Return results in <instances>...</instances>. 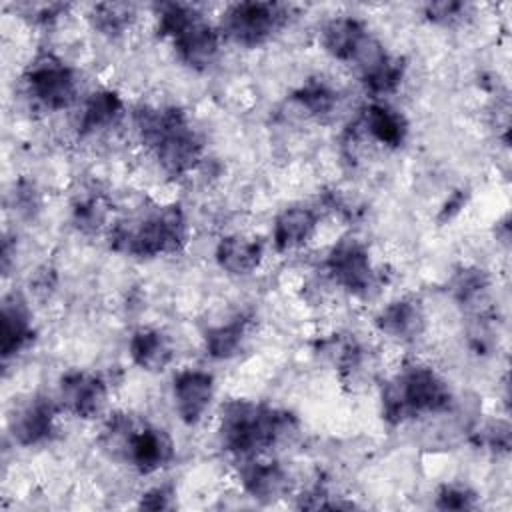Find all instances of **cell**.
I'll return each mask as SVG.
<instances>
[{"mask_svg": "<svg viewBox=\"0 0 512 512\" xmlns=\"http://www.w3.org/2000/svg\"><path fill=\"white\" fill-rule=\"evenodd\" d=\"M134 130L166 176L182 178L202 162L204 142L184 110L140 104L134 108Z\"/></svg>", "mask_w": 512, "mask_h": 512, "instance_id": "6da1fadb", "label": "cell"}, {"mask_svg": "<svg viewBox=\"0 0 512 512\" xmlns=\"http://www.w3.org/2000/svg\"><path fill=\"white\" fill-rule=\"evenodd\" d=\"M296 430L298 422L292 414L246 398L226 400L218 416L220 446L240 460L262 456L292 438Z\"/></svg>", "mask_w": 512, "mask_h": 512, "instance_id": "7a4b0ae2", "label": "cell"}, {"mask_svg": "<svg viewBox=\"0 0 512 512\" xmlns=\"http://www.w3.org/2000/svg\"><path fill=\"white\" fill-rule=\"evenodd\" d=\"M380 402L382 418L398 426L418 416L446 412L452 404V390L432 366L408 362L384 382Z\"/></svg>", "mask_w": 512, "mask_h": 512, "instance_id": "3957f363", "label": "cell"}, {"mask_svg": "<svg viewBox=\"0 0 512 512\" xmlns=\"http://www.w3.org/2000/svg\"><path fill=\"white\" fill-rule=\"evenodd\" d=\"M108 242L112 250L136 258L180 252L186 244L184 210L178 204H168L142 216L118 220L108 230Z\"/></svg>", "mask_w": 512, "mask_h": 512, "instance_id": "277c9868", "label": "cell"}, {"mask_svg": "<svg viewBox=\"0 0 512 512\" xmlns=\"http://www.w3.org/2000/svg\"><path fill=\"white\" fill-rule=\"evenodd\" d=\"M156 32L168 38L182 64L192 70L210 68L222 48V34L218 26L210 24L204 14L182 2H164L154 8Z\"/></svg>", "mask_w": 512, "mask_h": 512, "instance_id": "5b68a950", "label": "cell"}, {"mask_svg": "<svg viewBox=\"0 0 512 512\" xmlns=\"http://www.w3.org/2000/svg\"><path fill=\"white\" fill-rule=\"evenodd\" d=\"M290 20V6L278 2H236L228 4L220 16L218 30L222 38L258 48L272 40Z\"/></svg>", "mask_w": 512, "mask_h": 512, "instance_id": "8992f818", "label": "cell"}, {"mask_svg": "<svg viewBox=\"0 0 512 512\" xmlns=\"http://www.w3.org/2000/svg\"><path fill=\"white\" fill-rule=\"evenodd\" d=\"M26 96L44 112L70 108L78 98L76 70L54 52H40L22 74Z\"/></svg>", "mask_w": 512, "mask_h": 512, "instance_id": "52a82bcc", "label": "cell"}, {"mask_svg": "<svg viewBox=\"0 0 512 512\" xmlns=\"http://www.w3.org/2000/svg\"><path fill=\"white\" fill-rule=\"evenodd\" d=\"M320 44L338 62L354 64L360 70L370 66L382 52V44L368 32L366 24L354 16H334L320 30Z\"/></svg>", "mask_w": 512, "mask_h": 512, "instance_id": "ba28073f", "label": "cell"}, {"mask_svg": "<svg viewBox=\"0 0 512 512\" xmlns=\"http://www.w3.org/2000/svg\"><path fill=\"white\" fill-rule=\"evenodd\" d=\"M326 274L342 290L354 296H368L378 282L368 248L356 238L338 240L326 256Z\"/></svg>", "mask_w": 512, "mask_h": 512, "instance_id": "9c48e42d", "label": "cell"}, {"mask_svg": "<svg viewBox=\"0 0 512 512\" xmlns=\"http://www.w3.org/2000/svg\"><path fill=\"white\" fill-rule=\"evenodd\" d=\"M176 456L172 436L158 426L138 424L132 420L124 444L118 452V460L128 462L140 474H154L168 466Z\"/></svg>", "mask_w": 512, "mask_h": 512, "instance_id": "30bf717a", "label": "cell"}, {"mask_svg": "<svg viewBox=\"0 0 512 512\" xmlns=\"http://www.w3.org/2000/svg\"><path fill=\"white\" fill-rule=\"evenodd\" d=\"M60 408L82 420L98 418L108 402V384L98 374L70 370L60 378Z\"/></svg>", "mask_w": 512, "mask_h": 512, "instance_id": "8fae6325", "label": "cell"}, {"mask_svg": "<svg viewBox=\"0 0 512 512\" xmlns=\"http://www.w3.org/2000/svg\"><path fill=\"white\" fill-rule=\"evenodd\" d=\"M172 398L180 420L188 426L198 424L212 404L214 376L198 368L176 372L172 380Z\"/></svg>", "mask_w": 512, "mask_h": 512, "instance_id": "7c38bea8", "label": "cell"}, {"mask_svg": "<svg viewBox=\"0 0 512 512\" xmlns=\"http://www.w3.org/2000/svg\"><path fill=\"white\" fill-rule=\"evenodd\" d=\"M58 410L60 406L44 396H36L18 406L8 420L12 438L20 446H38L48 442L56 432Z\"/></svg>", "mask_w": 512, "mask_h": 512, "instance_id": "4fadbf2b", "label": "cell"}, {"mask_svg": "<svg viewBox=\"0 0 512 512\" xmlns=\"http://www.w3.org/2000/svg\"><path fill=\"white\" fill-rule=\"evenodd\" d=\"M238 478L242 490L260 502H272L284 496L290 488L288 472L278 462L260 460V456L242 460Z\"/></svg>", "mask_w": 512, "mask_h": 512, "instance_id": "5bb4252c", "label": "cell"}, {"mask_svg": "<svg viewBox=\"0 0 512 512\" xmlns=\"http://www.w3.org/2000/svg\"><path fill=\"white\" fill-rule=\"evenodd\" d=\"M358 128L380 146L400 148L408 136V120L404 114L382 100L370 102L358 120Z\"/></svg>", "mask_w": 512, "mask_h": 512, "instance_id": "9a60e30c", "label": "cell"}, {"mask_svg": "<svg viewBox=\"0 0 512 512\" xmlns=\"http://www.w3.org/2000/svg\"><path fill=\"white\" fill-rule=\"evenodd\" d=\"M0 318H2L0 350H2V358L8 360L20 354L24 348H28V344L34 340V324H32V314L26 306V300L16 292L4 296Z\"/></svg>", "mask_w": 512, "mask_h": 512, "instance_id": "2e32d148", "label": "cell"}, {"mask_svg": "<svg viewBox=\"0 0 512 512\" xmlns=\"http://www.w3.org/2000/svg\"><path fill=\"white\" fill-rule=\"evenodd\" d=\"M318 228V212L308 206L284 208L272 228V244L276 252H290L302 248Z\"/></svg>", "mask_w": 512, "mask_h": 512, "instance_id": "e0dca14e", "label": "cell"}, {"mask_svg": "<svg viewBox=\"0 0 512 512\" xmlns=\"http://www.w3.org/2000/svg\"><path fill=\"white\" fill-rule=\"evenodd\" d=\"M376 328L396 340H414L424 332L426 316L414 298H400L386 304L374 318Z\"/></svg>", "mask_w": 512, "mask_h": 512, "instance_id": "ac0fdd59", "label": "cell"}, {"mask_svg": "<svg viewBox=\"0 0 512 512\" xmlns=\"http://www.w3.org/2000/svg\"><path fill=\"white\" fill-rule=\"evenodd\" d=\"M124 112V102L118 92L100 88L86 96L80 106L76 130L80 136H94L112 128Z\"/></svg>", "mask_w": 512, "mask_h": 512, "instance_id": "d6986e66", "label": "cell"}, {"mask_svg": "<svg viewBox=\"0 0 512 512\" xmlns=\"http://www.w3.org/2000/svg\"><path fill=\"white\" fill-rule=\"evenodd\" d=\"M214 256L224 272L232 276H248L260 268L264 260V244L256 238L230 234L216 244Z\"/></svg>", "mask_w": 512, "mask_h": 512, "instance_id": "ffe728a7", "label": "cell"}, {"mask_svg": "<svg viewBox=\"0 0 512 512\" xmlns=\"http://www.w3.org/2000/svg\"><path fill=\"white\" fill-rule=\"evenodd\" d=\"M132 362L144 372H162L174 358L170 338L158 328H138L128 344Z\"/></svg>", "mask_w": 512, "mask_h": 512, "instance_id": "44dd1931", "label": "cell"}, {"mask_svg": "<svg viewBox=\"0 0 512 512\" xmlns=\"http://www.w3.org/2000/svg\"><path fill=\"white\" fill-rule=\"evenodd\" d=\"M404 74H406L404 58L384 52L378 60H374L368 68L360 72V82L364 84L366 92L374 100H380L388 94H394L400 88Z\"/></svg>", "mask_w": 512, "mask_h": 512, "instance_id": "7402d4cb", "label": "cell"}, {"mask_svg": "<svg viewBox=\"0 0 512 512\" xmlns=\"http://www.w3.org/2000/svg\"><path fill=\"white\" fill-rule=\"evenodd\" d=\"M248 332V318L236 316L226 324H218L206 330L204 344L206 352L216 360H228L236 356L246 340Z\"/></svg>", "mask_w": 512, "mask_h": 512, "instance_id": "603a6c76", "label": "cell"}, {"mask_svg": "<svg viewBox=\"0 0 512 512\" xmlns=\"http://www.w3.org/2000/svg\"><path fill=\"white\" fill-rule=\"evenodd\" d=\"M88 20L100 34L118 38L136 22V6L128 2H100L90 8Z\"/></svg>", "mask_w": 512, "mask_h": 512, "instance_id": "cb8c5ba5", "label": "cell"}, {"mask_svg": "<svg viewBox=\"0 0 512 512\" xmlns=\"http://www.w3.org/2000/svg\"><path fill=\"white\" fill-rule=\"evenodd\" d=\"M296 106L312 118H326L338 106V92L324 80H308L294 94Z\"/></svg>", "mask_w": 512, "mask_h": 512, "instance_id": "d4e9b609", "label": "cell"}, {"mask_svg": "<svg viewBox=\"0 0 512 512\" xmlns=\"http://www.w3.org/2000/svg\"><path fill=\"white\" fill-rule=\"evenodd\" d=\"M490 286V276L486 270L476 268V266H466L460 268L450 282V290L454 298L460 304H474Z\"/></svg>", "mask_w": 512, "mask_h": 512, "instance_id": "484cf974", "label": "cell"}, {"mask_svg": "<svg viewBox=\"0 0 512 512\" xmlns=\"http://www.w3.org/2000/svg\"><path fill=\"white\" fill-rule=\"evenodd\" d=\"M106 220V206L100 198H86L74 208V222L84 232L98 230Z\"/></svg>", "mask_w": 512, "mask_h": 512, "instance_id": "4316f807", "label": "cell"}, {"mask_svg": "<svg viewBox=\"0 0 512 512\" xmlns=\"http://www.w3.org/2000/svg\"><path fill=\"white\" fill-rule=\"evenodd\" d=\"M476 506V494L464 486H442L436 494V508L440 510H470Z\"/></svg>", "mask_w": 512, "mask_h": 512, "instance_id": "83f0119b", "label": "cell"}, {"mask_svg": "<svg viewBox=\"0 0 512 512\" xmlns=\"http://www.w3.org/2000/svg\"><path fill=\"white\" fill-rule=\"evenodd\" d=\"M466 4L464 2H452V0H442V2H430L424 6V16L434 22V24H454L466 14Z\"/></svg>", "mask_w": 512, "mask_h": 512, "instance_id": "f1b7e54d", "label": "cell"}, {"mask_svg": "<svg viewBox=\"0 0 512 512\" xmlns=\"http://www.w3.org/2000/svg\"><path fill=\"white\" fill-rule=\"evenodd\" d=\"M482 440L486 446H490L496 452H508L510 448V426L508 422L496 420L492 424H488L482 432Z\"/></svg>", "mask_w": 512, "mask_h": 512, "instance_id": "f546056e", "label": "cell"}, {"mask_svg": "<svg viewBox=\"0 0 512 512\" xmlns=\"http://www.w3.org/2000/svg\"><path fill=\"white\" fill-rule=\"evenodd\" d=\"M172 496L174 494L166 486H154L142 494L138 506L146 508V510H166L172 506V502H170Z\"/></svg>", "mask_w": 512, "mask_h": 512, "instance_id": "4dcf8cb0", "label": "cell"}, {"mask_svg": "<svg viewBox=\"0 0 512 512\" xmlns=\"http://www.w3.org/2000/svg\"><path fill=\"white\" fill-rule=\"evenodd\" d=\"M14 200L18 204V210L22 212H32L38 202H36V188L32 182H20L14 190Z\"/></svg>", "mask_w": 512, "mask_h": 512, "instance_id": "1f68e13d", "label": "cell"}, {"mask_svg": "<svg viewBox=\"0 0 512 512\" xmlns=\"http://www.w3.org/2000/svg\"><path fill=\"white\" fill-rule=\"evenodd\" d=\"M54 284H56V276H54V270L48 266L38 270L34 276V282H32L34 292H38V294H48L54 288Z\"/></svg>", "mask_w": 512, "mask_h": 512, "instance_id": "d6a6232c", "label": "cell"}, {"mask_svg": "<svg viewBox=\"0 0 512 512\" xmlns=\"http://www.w3.org/2000/svg\"><path fill=\"white\" fill-rule=\"evenodd\" d=\"M464 202H466V196H462V192H456L448 202H446V206L442 208V218L446 220H450L454 214H458V210L464 206Z\"/></svg>", "mask_w": 512, "mask_h": 512, "instance_id": "836d02e7", "label": "cell"}]
</instances>
